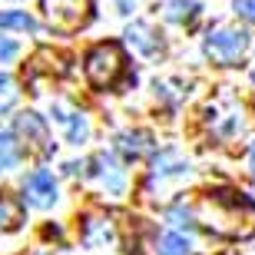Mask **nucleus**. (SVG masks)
Instances as JSON below:
<instances>
[{
    "instance_id": "obj_1",
    "label": "nucleus",
    "mask_w": 255,
    "mask_h": 255,
    "mask_svg": "<svg viewBox=\"0 0 255 255\" xmlns=\"http://www.w3.org/2000/svg\"><path fill=\"white\" fill-rule=\"evenodd\" d=\"M196 222L222 239H252L255 236V202L246 192L212 189L196 202Z\"/></svg>"
},
{
    "instance_id": "obj_2",
    "label": "nucleus",
    "mask_w": 255,
    "mask_h": 255,
    "mask_svg": "<svg viewBox=\"0 0 255 255\" xmlns=\"http://www.w3.org/2000/svg\"><path fill=\"white\" fill-rule=\"evenodd\" d=\"M123 66H126V57H123V47L106 40V43H96L83 60V70H86V80L96 86V90H110V86L123 76Z\"/></svg>"
},
{
    "instance_id": "obj_3",
    "label": "nucleus",
    "mask_w": 255,
    "mask_h": 255,
    "mask_svg": "<svg viewBox=\"0 0 255 255\" xmlns=\"http://www.w3.org/2000/svg\"><path fill=\"white\" fill-rule=\"evenodd\" d=\"M40 10L57 33H76L93 13V0H40Z\"/></svg>"
},
{
    "instance_id": "obj_4",
    "label": "nucleus",
    "mask_w": 255,
    "mask_h": 255,
    "mask_svg": "<svg viewBox=\"0 0 255 255\" xmlns=\"http://www.w3.org/2000/svg\"><path fill=\"white\" fill-rule=\"evenodd\" d=\"M249 50V33L239 27H219L206 37V57L219 66H232Z\"/></svg>"
},
{
    "instance_id": "obj_5",
    "label": "nucleus",
    "mask_w": 255,
    "mask_h": 255,
    "mask_svg": "<svg viewBox=\"0 0 255 255\" xmlns=\"http://www.w3.org/2000/svg\"><path fill=\"white\" fill-rule=\"evenodd\" d=\"M13 129H17L20 142L27 146L30 152H50L53 146H50V132H47V123H43V116L37 113H20L17 116V123H13Z\"/></svg>"
},
{
    "instance_id": "obj_6",
    "label": "nucleus",
    "mask_w": 255,
    "mask_h": 255,
    "mask_svg": "<svg viewBox=\"0 0 255 255\" xmlns=\"http://www.w3.org/2000/svg\"><path fill=\"white\" fill-rule=\"evenodd\" d=\"M23 192H27V202L37 209H47L57 202V179H53V172L47 169H37L30 172L27 182H23Z\"/></svg>"
},
{
    "instance_id": "obj_7",
    "label": "nucleus",
    "mask_w": 255,
    "mask_h": 255,
    "mask_svg": "<svg viewBox=\"0 0 255 255\" xmlns=\"http://www.w3.org/2000/svg\"><path fill=\"white\" fill-rule=\"evenodd\" d=\"M53 116H57V123L66 129V139L70 142H80L90 136V126H86V116L83 113H76V110H70V106H63V103H57L53 106Z\"/></svg>"
},
{
    "instance_id": "obj_8",
    "label": "nucleus",
    "mask_w": 255,
    "mask_h": 255,
    "mask_svg": "<svg viewBox=\"0 0 255 255\" xmlns=\"http://www.w3.org/2000/svg\"><path fill=\"white\" fill-rule=\"evenodd\" d=\"M116 149L123 152L126 159H139L152 149V136L149 132H120L116 136Z\"/></svg>"
},
{
    "instance_id": "obj_9",
    "label": "nucleus",
    "mask_w": 255,
    "mask_h": 255,
    "mask_svg": "<svg viewBox=\"0 0 255 255\" xmlns=\"http://www.w3.org/2000/svg\"><path fill=\"white\" fill-rule=\"evenodd\" d=\"M27 216V209L20 202L17 196H10V192H0V232H10V229H17Z\"/></svg>"
},
{
    "instance_id": "obj_10",
    "label": "nucleus",
    "mask_w": 255,
    "mask_h": 255,
    "mask_svg": "<svg viewBox=\"0 0 255 255\" xmlns=\"http://www.w3.org/2000/svg\"><path fill=\"white\" fill-rule=\"evenodd\" d=\"M66 66H63V57H57V53H50V50H40L37 57H33V63H30L27 73L37 76V73H47V76H60Z\"/></svg>"
},
{
    "instance_id": "obj_11",
    "label": "nucleus",
    "mask_w": 255,
    "mask_h": 255,
    "mask_svg": "<svg viewBox=\"0 0 255 255\" xmlns=\"http://www.w3.org/2000/svg\"><path fill=\"white\" fill-rule=\"evenodd\" d=\"M93 162L100 166V169H93V172H96L103 182H110V192H123V172L116 169V162L110 159V156H96Z\"/></svg>"
},
{
    "instance_id": "obj_12",
    "label": "nucleus",
    "mask_w": 255,
    "mask_h": 255,
    "mask_svg": "<svg viewBox=\"0 0 255 255\" xmlns=\"http://www.w3.org/2000/svg\"><path fill=\"white\" fill-rule=\"evenodd\" d=\"M0 30H23V33H33L37 30V20L23 13V10H7L0 13Z\"/></svg>"
},
{
    "instance_id": "obj_13",
    "label": "nucleus",
    "mask_w": 255,
    "mask_h": 255,
    "mask_svg": "<svg viewBox=\"0 0 255 255\" xmlns=\"http://www.w3.org/2000/svg\"><path fill=\"white\" fill-rule=\"evenodd\" d=\"M20 162V146L13 136H7V132H0V172L13 169Z\"/></svg>"
},
{
    "instance_id": "obj_14",
    "label": "nucleus",
    "mask_w": 255,
    "mask_h": 255,
    "mask_svg": "<svg viewBox=\"0 0 255 255\" xmlns=\"http://www.w3.org/2000/svg\"><path fill=\"white\" fill-rule=\"evenodd\" d=\"M189 239L179 236V232H166L159 236V255H189Z\"/></svg>"
},
{
    "instance_id": "obj_15",
    "label": "nucleus",
    "mask_w": 255,
    "mask_h": 255,
    "mask_svg": "<svg viewBox=\"0 0 255 255\" xmlns=\"http://www.w3.org/2000/svg\"><path fill=\"white\" fill-rule=\"evenodd\" d=\"M17 83H13V76L7 73H0V113H7V110H13V103H17Z\"/></svg>"
},
{
    "instance_id": "obj_16",
    "label": "nucleus",
    "mask_w": 255,
    "mask_h": 255,
    "mask_svg": "<svg viewBox=\"0 0 255 255\" xmlns=\"http://www.w3.org/2000/svg\"><path fill=\"white\" fill-rule=\"evenodd\" d=\"M196 10H199V3L196 0H169V10H166V17L169 20H192L196 17Z\"/></svg>"
},
{
    "instance_id": "obj_17",
    "label": "nucleus",
    "mask_w": 255,
    "mask_h": 255,
    "mask_svg": "<svg viewBox=\"0 0 255 255\" xmlns=\"http://www.w3.org/2000/svg\"><path fill=\"white\" fill-rule=\"evenodd\" d=\"M149 37H156L149 27H142V23H136V27L129 30V40H136V47L139 50H146V53H156L159 50V40H149Z\"/></svg>"
},
{
    "instance_id": "obj_18",
    "label": "nucleus",
    "mask_w": 255,
    "mask_h": 255,
    "mask_svg": "<svg viewBox=\"0 0 255 255\" xmlns=\"http://www.w3.org/2000/svg\"><path fill=\"white\" fill-rule=\"evenodd\" d=\"M83 239H86V246H93L96 239H110V226H106L103 219H86Z\"/></svg>"
},
{
    "instance_id": "obj_19",
    "label": "nucleus",
    "mask_w": 255,
    "mask_h": 255,
    "mask_svg": "<svg viewBox=\"0 0 255 255\" xmlns=\"http://www.w3.org/2000/svg\"><path fill=\"white\" fill-rule=\"evenodd\" d=\"M182 169H186V166H182L172 152H166V156L156 159V176H176V172H182Z\"/></svg>"
},
{
    "instance_id": "obj_20",
    "label": "nucleus",
    "mask_w": 255,
    "mask_h": 255,
    "mask_svg": "<svg viewBox=\"0 0 255 255\" xmlns=\"http://www.w3.org/2000/svg\"><path fill=\"white\" fill-rule=\"evenodd\" d=\"M236 13L249 23H255V0H236Z\"/></svg>"
},
{
    "instance_id": "obj_21",
    "label": "nucleus",
    "mask_w": 255,
    "mask_h": 255,
    "mask_svg": "<svg viewBox=\"0 0 255 255\" xmlns=\"http://www.w3.org/2000/svg\"><path fill=\"white\" fill-rule=\"evenodd\" d=\"M20 53V47L13 43V40H7V37H0V63H7V60H13Z\"/></svg>"
},
{
    "instance_id": "obj_22",
    "label": "nucleus",
    "mask_w": 255,
    "mask_h": 255,
    "mask_svg": "<svg viewBox=\"0 0 255 255\" xmlns=\"http://www.w3.org/2000/svg\"><path fill=\"white\" fill-rule=\"evenodd\" d=\"M189 216H192V212L186 206H172L169 209V219L176 222V226H189Z\"/></svg>"
},
{
    "instance_id": "obj_23",
    "label": "nucleus",
    "mask_w": 255,
    "mask_h": 255,
    "mask_svg": "<svg viewBox=\"0 0 255 255\" xmlns=\"http://www.w3.org/2000/svg\"><path fill=\"white\" fill-rule=\"evenodd\" d=\"M249 166H252V176H255V142H252V149H249Z\"/></svg>"
},
{
    "instance_id": "obj_24",
    "label": "nucleus",
    "mask_w": 255,
    "mask_h": 255,
    "mask_svg": "<svg viewBox=\"0 0 255 255\" xmlns=\"http://www.w3.org/2000/svg\"><path fill=\"white\" fill-rule=\"evenodd\" d=\"M222 255H239V252H222Z\"/></svg>"
},
{
    "instance_id": "obj_25",
    "label": "nucleus",
    "mask_w": 255,
    "mask_h": 255,
    "mask_svg": "<svg viewBox=\"0 0 255 255\" xmlns=\"http://www.w3.org/2000/svg\"><path fill=\"white\" fill-rule=\"evenodd\" d=\"M252 83H255V70H252Z\"/></svg>"
}]
</instances>
